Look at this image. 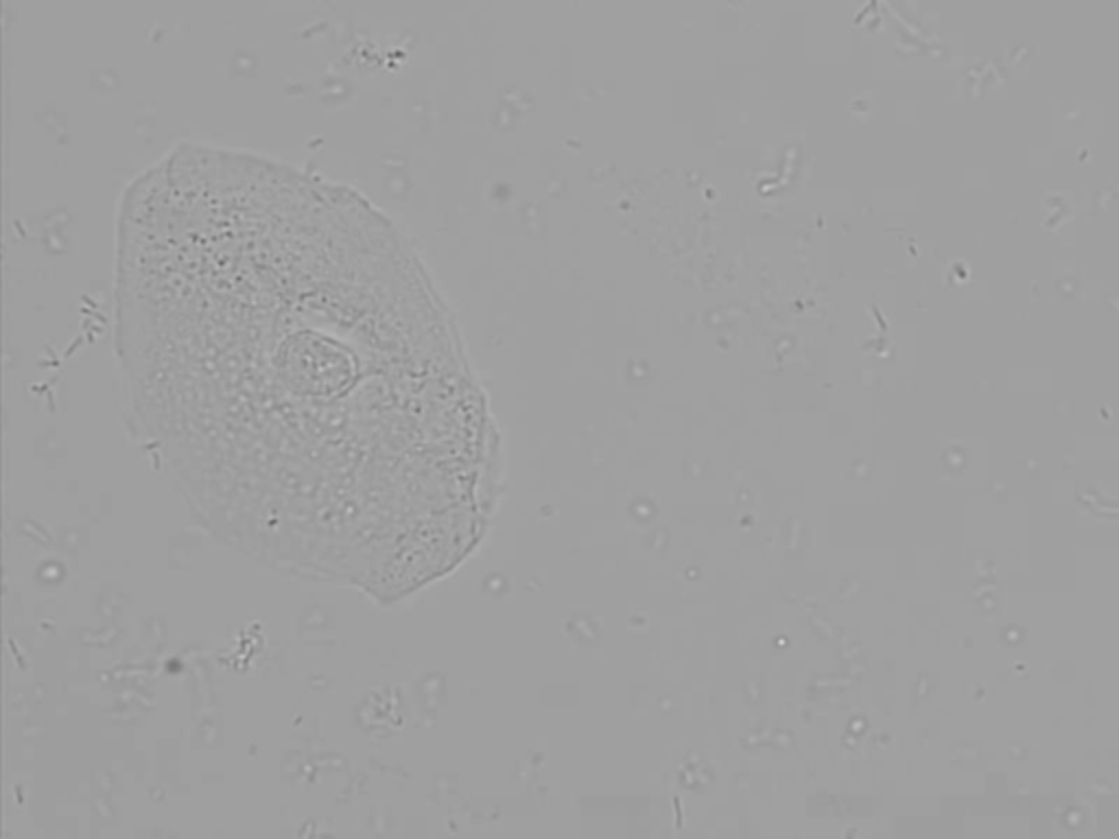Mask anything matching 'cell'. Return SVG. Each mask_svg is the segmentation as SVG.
<instances>
[{"label": "cell", "instance_id": "obj_1", "mask_svg": "<svg viewBox=\"0 0 1119 839\" xmlns=\"http://www.w3.org/2000/svg\"><path fill=\"white\" fill-rule=\"evenodd\" d=\"M116 350L226 545L383 601L462 553L475 403L420 258L352 188L171 149L121 199Z\"/></svg>", "mask_w": 1119, "mask_h": 839}]
</instances>
